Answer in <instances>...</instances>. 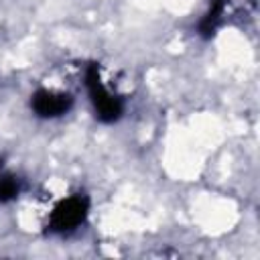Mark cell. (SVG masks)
<instances>
[{
	"instance_id": "obj_2",
	"label": "cell",
	"mask_w": 260,
	"mask_h": 260,
	"mask_svg": "<svg viewBox=\"0 0 260 260\" xmlns=\"http://www.w3.org/2000/svg\"><path fill=\"white\" fill-rule=\"evenodd\" d=\"M71 106V95L65 91H55V89H41L32 98V108L39 116L43 118H55L61 116L69 110Z\"/></svg>"
},
{
	"instance_id": "obj_3",
	"label": "cell",
	"mask_w": 260,
	"mask_h": 260,
	"mask_svg": "<svg viewBox=\"0 0 260 260\" xmlns=\"http://www.w3.org/2000/svg\"><path fill=\"white\" fill-rule=\"evenodd\" d=\"M16 191H18V181H16V177H14L12 173H8L6 169L0 167V201H4V199H8V197L16 195Z\"/></svg>"
},
{
	"instance_id": "obj_1",
	"label": "cell",
	"mask_w": 260,
	"mask_h": 260,
	"mask_svg": "<svg viewBox=\"0 0 260 260\" xmlns=\"http://www.w3.org/2000/svg\"><path fill=\"white\" fill-rule=\"evenodd\" d=\"M87 217V203L81 195H67L63 201H59L53 207L51 213V225L57 232H71L79 228Z\"/></svg>"
}]
</instances>
